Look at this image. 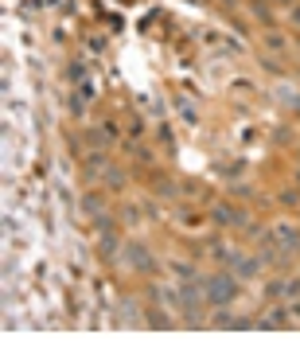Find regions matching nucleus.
Here are the masks:
<instances>
[{"instance_id":"obj_1","label":"nucleus","mask_w":300,"mask_h":351,"mask_svg":"<svg viewBox=\"0 0 300 351\" xmlns=\"http://www.w3.org/2000/svg\"><path fill=\"white\" fill-rule=\"evenodd\" d=\"M211 297H214V300H230V297H234V285H230L226 277H218V281L211 285Z\"/></svg>"}]
</instances>
